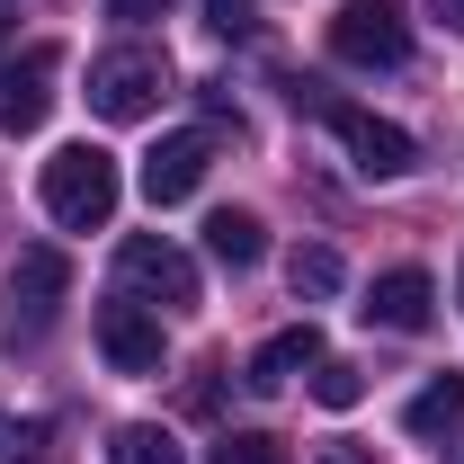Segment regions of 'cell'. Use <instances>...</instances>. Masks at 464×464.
<instances>
[{
  "label": "cell",
  "instance_id": "cell-16",
  "mask_svg": "<svg viewBox=\"0 0 464 464\" xmlns=\"http://www.w3.org/2000/svg\"><path fill=\"white\" fill-rule=\"evenodd\" d=\"M0 464H63L45 420H0Z\"/></svg>",
  "mask_w": 464,
  "mask_h": 464
},
{
  "label": "cell",
  "instance_id": "cell-14",
  "mask_svg": "<svg viewBox=\"0 0 464 464\" xmlns=\"http://www.w3.org/2000/svg\"><path fill=\"white\" fill-rule=\"evenodd\" d=\"M286 286H295V295H313V304H322V295H340V286H348L340 250H331V241H304V250L286 259Z\"/></svg>",
  "mask_w": 464,
  "mask_h": 464
},
{
  "label": "cell",
  "instance_id": "cell-13",
  "mask_svg": "<svg viewBox=\"0 0 464 464\" xmlns=\"http://www.w3.org/2000/svg\"><path fill=\"white\" fill-rule=\"evenodd\" d=\"M206 250H215L224 268H259V250H268V232H259V215H241V206H224V215L206 224Z\"/></svg>",
  "mask_w": 464,
  "mask_h": 464
},
{
  "label": "cell",
  "instance_id": "cell-1",
  "mask_svg": "<svg viewBox=\"0 0 464 464\" xmlns=\"http://www.w3.org/2000/svg\"><path fill=\"white\" fill-rule=\"evenodd\" d=\"M116 152H99V143H63L54 161H45V215H54L63 232H99L116 215Z\"/></svg>",
  "mask_w": 464,
  "mask_h": 464
},
{
  "label": "cell",
  "instance_id": "cell-22",
  "mask_svg": "<svg viewBox=\"0 0 464 464\" xmlns=\"http://www.w3.org/2000/svg\"><path fill=\"white\" fill-rule=\"evenodd\" d=\"M429 9H438V18H447V27L464 36V0H429Z\"/></svg>",
  "mask_w": 464,
  "mask_h": 464
},
{
  "label": "cell",
  "instance_id": "cell-15",
  "mask_svg": "<svg viewBox=\"0 0 464 464\" xmlns=\"http://www.w3.org/2000/svg\"><path fill=\"white\" fill-rule=\"evenodd\" d=\"M108 464H188V456H179L170 429H152V420H125V429L108 438Z\"/></svg>",
  "mask_w": 464,
  "mask_h": 464
},
{
  "label": "cell",
  "instance_id": "cell-11",
  "mask_svg": "<svg viewBox=\"0 0 464 464\" xmlns=\"http://www.w3.org/2000/svg\"><path fill=\"white\" fill-rule=\"evenodd\" d=\"M304 366H322V331H313V322H304V331H277V340L250 357V375H241V384H250V393H286Z\"/></svg>",
  "mask_w": 464,
  "mask_h": 464
},
{
  "label": "cell",
  "instance_id": "cell-6",
  "mask_svg": "<svg viewBox=\"0 0 464 464\" xmlns=\"http://www.w3.org/2000/svg\"><path fill=\"white\" fill-rule=\"evenodd\" d=\"M322 125L348 143V161L366 179H402L411 161H420V143H411L393 116H375V108H348V99H322Z\"/></svg>",
  "mask_w": 464,
  "mask_h": 464
},
{
  "label": "cell",
  "instance_id": "cell-10",
  "mask_svg": "<svg viewBox=\"0 0 464 464\" xmlns=\"http://www.w3.org/2000/svg\"><path fill=\"white\" fill-rule=\"evenodd\" d=\"M375 331H429V313H438V286H429V268H384L366 304H357Z\"/></svg>",
  "mask_w": 464,
  "mask_h": 464
},
{
  "label": "cell",
  "instance_id": "cell-7",
  "mask_svg": "<svg viewBox=\"0 0 464 464\" xmlns=\"http://www.w3.org/2000/svg\"><path fill=\"white\" fill-rule=\"evenodd\" d=\"M54 72L63 45H27L18 63H0V134H36L54 116Z\"/></svg>",
  "mask_w": 464,
  "mask_h": 464
},
{
  "label": "cell",
  "instance_id": "cell-19",
  "mask_svg": "<svg viewBox=\"0 0 464 464\" xmlns=\"http://www.w3.org/2000/svg\"><path fill=\"white\" fill-rule=\"evenodd\" d=\"M206 27L215 36H250L259 27V0H206Z\"/></svg>",
  "mask_w": 464,
  "mask_h": 464
},
{
  "label": "cell",
  "instance_id": "cell-4",
  "mask_svg": "<svg viewBox=\"0 0 464 464\" xmlns=\"http://www.w3.org/2000/svg\"><path fill=\"white\" fill-rule=\"evenodd\" d=\"M116 286L134 295V304H161V313H188L197 304V259L161 241V232H134L125 250H116Z\"/></svg>",
  "mask_w": 464,
  "mask_h": 464
},
{
  "label": "cell",
  "instance_id": "cell-23",
  "mask_svg": "<svg viewBox=\"0 0 464 464\" xmlns=\"http://www.w3.org/2000/svg\"><path fill=\"white\" fill-rule=\"evenodd\" d=\"M447 464H464V429H456V447H447Z\"/></svg>",
  "mask_w": 464,
  "mask_h": 464
},
{
  "label": "cell",
  "instance_id": "cell-17",
  "mask_svg": "<svg viewBox=\"0 0 464 464\" xmlns=\"http://www.w3.org/2000/svg\"><path fill=\"white\" fill-rule=\"evenodd\" d=\"M357 393H366V375H357L348 357H322V366H313V402L322 411H348Z\"/></svg>",
  "mask_w": 464,
  "mask_h": 464
},
{
  "label": "cell",
  "instance_id": "cell-9",
  "mask_svg": "<svg viewBox=\"0 0 464 464\" xmlns=\"http://www.w3.org/2000/svg\"><path fill=\"white\" fill-rule=\"evenodd\" d=\"M215 170V134H161V152L143 161V197L152 206H188Z\"/></svg>",
  "mask_w": 464,
  "mask_h": 464
},
{
  "label": "cell",
  "instance_id": "cell-3",
  "mask_svg": "<svg viewBox=\"0 0 464 464\" xmlns=\"http://www.w3.org/2000/svg\"><path fill=\"white\" fill-rule=\"evenodd\" d=\"M161 90H170V63L152 54V45H116V54L90 63V108L108 116V125L152 116V108H161Z\"/></svg>",
  "mask_w": 464,
  "mask_h": 464
},
{
  "label": "cell",
  "instance_id": "cell-12",
  "mask_svg": "<svg viewBox=\"0 0 464 464\" xmlns=\"http://www.w3.org/2000/svg\"><path fill=\"white\" fill-rule=\"evenodd\" d=\"M402 429H411V438H456V429H464V375H438L429 393H411Z\"/></svg>",
  "mask_w": 464,
  "mask_h": 464
},
{
  "label": "cell",
  "instance_id": "cell-20",
  "mask_svg": "<svg viewBox=\"0 0 464 464\" xmlns=\"http://www.w3.org/2000/svg\"><path fill=\"white\" fill-rule=\"evenodd\" d=\"M170 0H108V18H125V27H143V18H161Z\"/></svg>",
  "mask_w": 464,
  "mask_h": 464
},
{
  "label": "cell",
  "instance_id": "cell-8",
  "mask_svg": "<svg viewBox=\"0 0 464 464\" xmlns=\"http://www.w3.org/2000/svg\"><path fill=\"white\" fill-rule=\"evenodd\" d=\"M99 357H108L116 375H152V366H161V322H152L134 295L99 304Z\"/></svg>",
  "mask_w": 464,
  "mask_h": 464
},
{
  "label": "cell",
  "instance_id": "cell-18",
  "mask_svg": "<svg viewBox=\"0 0 464 464\" xmlns=\"http://www.w3.org/2000/svg\"><path fill=\"white\" fill-rule=\"evenodd\" d=\"M206 464H286L277 456V438H259V429H232V438H215V456Z\"/></svg>",
  "mask_w": 464,
  "mask_h": 464
},
{
  "label": "cell",
  "instance_id": "cell-24",
  "mask_svg": "<svg viewBox=\"0 0 464 464\" xmlns=\"http://www.w3.org/2000/svg\"><path fill=\"white\" fill-rule=\"evenodd\" d=\"M456 295H464V277H456Z\"/></svg>",
  "mask_w": 464,
  "mask_h": 464
},
{
  "label": "cell",
  "instance_id": "cell-5",
  "mask_svg": "<svg viewBox=\"0 0 464 464\" xmlns=\"http://www.w3.org/2000/svg\"><path fill=\"white\" fill-rule=\"evenodd\" d=\"M331 54L357 63V72H393L411 54V18L393 0H340V18H331Z\"/></svg>",
  "mask_w": 464,
  "mask_h": 464
},
{
  "label": "cell",
  "instance_id": "cell-2",
  "mask_svg": "<svg viewBox=\"0 0 464 464\" xmlns=\"http://www.w3.org/2000/svg\"><path fill=\"white\" fill-rule=\"evenodd\" d=\"M63 295H72V259L63 250H18V268H9V295H0V331L9 340H45L63 313Z\"/></svg>",
  "mask_w": 464,
  "mask_h": 464
},
{
  "label": "cell",
  "instance_id": "cell-21",
  "mask_svg": "<svg viewBox=\"0 0 464 464\" xmlns=\"http://www.w3.org/2000/svg\"><path fill=\"white\" fill-rule=\"evenodd\" d=\"M313 464H375V447H348V438H331V447H322Z\"/></svg>",
  "mask_w": 464,
  "mask_h": 464
}]
</instances>
